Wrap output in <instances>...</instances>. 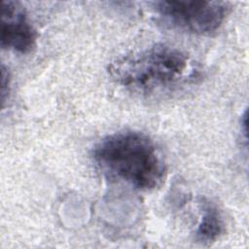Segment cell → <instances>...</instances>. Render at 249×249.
Returning <instances> with one entry per match:
<instances>
[{"label":"cell","instance_id":"3957f363","mask_svg":"<svg viewBox=\"0 0 249 249\" xmlns=\"http://www.w3.org/2000/svg\"><path fill=\"white\" fill-rule=\"evenodd\" d=\"M156 13L173 27L196 34L216 31L228 14V5L218 1H159Z\"/></svg>","mask_w":249,"mask_h":249},{"label":"cell","instance_id":"8992f818","mask_svg":"<svg viewBox=\"0 0 249 249\" xmlns=\"http://www.w3.org/2000/svg\"><path fill=\"white\" fill-rule=\"evenodd\" d=\"M2 81H1V84H2V102L4 103L5 100H6V95L8 94L7 92V89L6 88H10V78H9V74L8 72L6 71L4 65H2Z\"/></svg>","mask_w":249,"mask_h":249},{"label":"cell","instance_id":"6da1fadb","mask_svg":"<svg viewBox=\"0 0 249 249\" xmlns=\"http://www.w3.org/2000/svg\"><path fill=\"white\" fill-rule=\"evenodd\" d=\"M93 160L108 177L149 191L160 186L165 164L154 141L131 130L119 131L103 138L93 149Z\"/></svg>","mask_w":249,"mask_h":249},{"label":"cell","instance_id":"5b68a950","mask_svg":"<svg viewBox=\"0 0 249 249\" xmlns=\"http://www.w3.org/2000/svg\"><path fill=\"white\" fill-rule=\"evenodd\" d=\"M201 212L202 215L196 231V239L201 243L213 242L223 233V218L211 202H203Z\"/></svg>","mask_w":249,"mask_h":249},{"label":"cell","instance_id":"277c9868","mask_svg":"<svg viewBox=\"0 0 249 249\" xmlns=\"http://www.w3.org/2000/svg\"><path fill=\"white\" fill-rule=\"evenodd\" d=\"M37 32L23 7L15 1L1 4L0 45L2 49L18 53H29L36 45Z\"/></svg>","mask_w":249,"mask_h":249},{"label":"cell","instance_id":"7a4b0ae2","mask_svg":"<svg viewBox=\"0 0 249 249\" xmlns=\"http://www.w3.org/2000/svg\"><path fill=\"white\" fill-rule=\"evenodd\" d=\"M109 73L119 85L144 94L166 90L196 77L190 57L164 44L118 58L109 66Z\"/></svg>","mask_w":249,"mask_h":249}]
</instances>
